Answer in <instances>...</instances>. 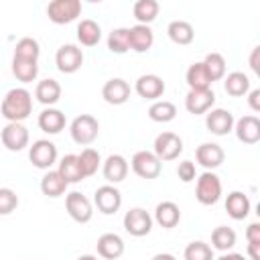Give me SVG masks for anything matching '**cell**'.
I'll use <instances>...</instances> for the list:
<instances>
[{
    "mask_svg": "<svg viewBox=\"0 0 260 260\" xmlns=\"http://www.w3.org/2000/svg\"><path fill=\"white\" fill-rule=\"evenodd\" d=\"M167 35H169V39L175 45H181V47L191 45L193 39H195V30H193L191 22H187V20H173V22H169Z\"/></svg>",
    "mask_w": 260,
    "mask_h": 260,
    "instance_id": "obj_26",
    "label": "cell"
},
{
    "mask_svg": "<svg viewBox=\"0 0 260 260\" xmlns=\"http://www.w3.org/2000/svg\"><path fill=\"white\" fill-rule=\"evenodd\" d=\"M177 177H179L183 183H191V181L197 177L195 162H193V160H181L179 167H177Z\"/></svg>",
    "mask_w": 260,
    "mask_h": 260,
    "instance_id": "obj_42",
    "label": "cell"
},
{
    "mask_svg": "<svg viewBox=\"0 0 260 260\" xmlns=\"http://www.w3.org/2000/svg\"><path fill=\"white\" fill-rule=\"evenodd\" d=\"M217 260H248L244 254H238V252H223Z\"/></svg>",
    "mask_w": 260,
    "mask_h": 260,
    "instance_id": "obj_47",
    "label": "cell"
},
{
    "mask_svg": "<svg viewBox=\"0 0 260 260\" xmlns=\"http://www.w3.org/2000/svg\"><path fill=\"white\" fill-rule=\"evenodd\" d=\"M248 106L254 112H260V89H250L248 91Z\"/></svg>",
    "mask_w": 260,
    "mask_h": 260,
    "instance_id": "obj_44",
    "label": "cell"
},
{
    "mask_svg": "<svg viewBox=\"0 0 260 260\" xmlns=\"http://www.w3.org/2000/svg\"><path fill=\"white\" fill-rule=\"evenodd\" d=\"M152 221H156L160 228L165 230H171L175 228L179 221H181V209L175 201H160L156 207H154V217Z\"/></svg>",
    "mask_w": 260,
    "mask_h": 260,
    "instance_id": "obj_20",
    "label": "cell"
},
{
    "mask_svg": "<svg viewBox=\"0 0 260 260\" xmlns=\"http://www.w3.org/2000/svg\"><path fill=\"white\" fill-rule=\"evenodd\" d=\"M57 173L65 179L67 185H71V183H79V181L85 179L83 173H81V169H79L77 154H65V156L59 160V169H57Z\"/></svg>",
    "mask_w": 260,
    "mask_h": 260,
    "instance_id": "obj_29",
    "label": "cell"
},
{
    "mask_svg": "<svg viewBox=\"0 0 260 260\" xmlns=\"http://www.w3.org/2000/svg\"><path fill=\"white\" fill-rule=\"evenodd\" d=\"M165 81H162V77H158V75H154V73H144V75H140L138 79H136V83H134V89H136V93L140 95V98H144V100H150V102H156L162 93H165Z\"/></svg>",
    "mask_w": 260,
    "mask_h": 260,
    "instance_id": "obj_16",
    "label": "cell"
},
{
    "mask_svg": "<svg viewBox=\"0 0 260 260\" xmlns=\"http://www.w3.org/2000/svg\"><path fill=\"white\" fill-rule=\"evenodd\" d=\"M81 14L79 0H53L47 4V16L55 24H69Z\"/></svg>",
    "mask_w": 260,
    "mask_h": 260,
    "instance_id": "obj_4",
    "label": "cell"
},
{
    "mask_svg": "<svg viewBox=\"0 0 260 260\" xmlns=\"http://www.w3.org/2000/svg\"><path fill=\"white\" fill-rule=\"evenodd\" d=\"M35 98L43 104V106H49L53 108L59 100H61V85L57 79L53 77H47V79H41L35 87Z\"/></svg>",
    "mask_w": 260,
    "mask_h": 260,
    "instance_id": "obj_22",
    "label": "cell"
},
{
    "mask_svg": "<svg viewBox=\"0 0 260 260\" xmlns=\"http://www.w3.org/2000/svg\"><path fill=\"white\" fill-rule=\"evenodd\" d=\"M108 49L116 55L130 51V30L126 26H118L108 35Z\"/></svg>",
    "mask_w": 260,
    "mask_h": 260,
    "instance_id": "obj_39",
    "label": "cell"
},
{
    "mask_svg": "<svg viewBox=\"0 0 260 260\" xmlns=\"http://www.w3.org/2000/svg\"><path fill=\"white\" fill-rule=\"evenodd\" d=\"M236 246V232L228 225H217L211 232V248L219 252H230Z\"/></svg>",
    "mask_w": 260,
    "mask_h": 260,
    "instance_id": "obj_35",
    "label": "cell"
},
{
    "mask_svg": "<svg viewBox=\"0 0 260 260\" xmlns=\"http://www.w3.org/2000/svg\"><path fill=\"white\" fill-rule=\"evenodd\" d=\"M65 209L69 213V217L77 223H87L93 217V205L91 201L79 193V191H71L65 195Z\"/></svg>",
    "mask_w": 260,
    "mask_h": 260,
    "instance_id": "obj_8",
    "label": "cell"
},
{
    "mask_svg": "<svg viewBox=\"0 0 260 260\" xmlns=\"http://www.w3.org/2000/svg\"><path fill=\"white\" fill-rule=\"evenodd\" d=\"M130 167L134 171V175H138L140 179H156L162 171V162L154 156L152 150H138L134 152Z\"/></svg>",
    "mask_w": 260,
    "mask_h": 260,
    "instance_id": "obj_7",
    "label": "cell"
},
{
    "mask_svg": "<svg viewBox=\"0 0 260 260\" xmlns=\"http://www.w3.org/2000/svg\"><path fill=\"white\" fill-rule=\"evenodd\" d=\"M201 63H203V67H205L207 77H209L211 83L225 77V59H223L221 53H207Z\"/></svg>",
    "mask_w": 260,
    "mask_h": 260,
    "instance_id": "obj_36",
    "label": "cell"
},
{
    "mask_svg": "<svg viewBox=\"0 0 260 260\" xmlns=\"http://www.w3.org/2000/svg\"><path fill=\"white\" fill-rule=\"evenodd\" d=\"M223 158H225V152L219 144L215 142H203L195 148V160L205 169V171H213L217 167L223 165Z\"/></svg>",
    "mask_w": 260,
    "mask_h": 260,
    "instance_id": "obj_14",
    "label": "cell"
},
{
    "mask_svg": "<svg viewBox=\"0 0 260 260\" xmlns=\"http://www.w3.org/2000/svg\"><path fill=\"white\" fill-rule=\"evenodd\" d=\"M28 158H30L32 167H37L41 171H51V167L57 162V146L47 138L35 140L28 148Z\"/></svg>",
    "mask_w": 260,
    "mask_h": 260,
    "instance_id": "obj_6",
    "label": "cell"
},
{
    "mask_svg": "<svg viewBox=\"0 0 260 260\" xmlns=\"http://www.w3.org/2000/svg\"><path fill=\"white\" fill-rule=\"evenodd\" d=\"M185 260H215L213 258V248L201 240H195L191 244H187L185 252H183Z\"/></svg>",
    "mask_w": 260,
    "mask_h": 260,
    "instance_id": "obj_40",
    "label": "cell"
},
{
    "mask_svg": "<svg viewBox=\"0 0 260 260\" xmlns=\"http://www.w3.org/2000/svg\"><path fill=\"white\" fill-rule=\"evenodd\" d=\"M215 104V93L213 89H189L185 95V108L189 114H207Z\"/></svg>",
    "mask_w": 260,
    "mask_h": 260,
    "instance_id": "obj_15",
    "label": "cell"
},
{
    "mask_svg": "<svg viewBox=\"0 0 260 260\" xmlns=\"http://www.w3.org/2000/svg\"><path fill=\"white\" fill-rule=\"evenodd\" d=\"M234 114L225 108H211L207 114H205V126L211 134L215 136H225L234 130Z\"/></svg>",
    "mask_w": 260,
    "mask_h": 260,
    "instance_id": "obj_13",
    "label": "cell"
},
{
    "mask_svg": "<svg viewBox=\"0 0 260 260\" xmlns=\"http://www.w3.org/2000/svg\"><path fill=\"white\" fill-rule=\"evenodd\" d=\"M55 65L61 73H75L83 65V51L77 45H61L55 53Z\"/></svg>",
    "mask_w": 260,
    "mask_h": 260,
    "instance_id": "obj_11",
    "label": "cell"
},
{
    "mask_svg": "<svg viewBox=\"0 0 260 260\" xmlns=\"http://www.w3.org/2000/svg\"><path fill=\"white\" fill-rule=\"evenodd\" d=\"M150 260H177L173 254H167V252H160V254H154Z\"/></svg>",
    "mask_w": 260,
    "mask_h": 260,
    "instance_id": "obj_48",
    "label": "cell"
},
{
    "mask_svg": "<svg viewBox=\"0 0 260 260\" xmlns=\"http://www.w3.org/2000/svg\"><path fill=\"white\" fill-rule=\"evenodd\" d=\"M250 207H252V203H250L248 195L242 193V191H232V193L225 197V211H228V215H230L232 219H236V221L248 217Z\"/></svg>",
    "mask_w": 260,
    "mask_h": 260,
    "instance_id": "obj_23",
    "label": "cell"
},
{
    "mask_svg": "<svg viewBox=\"0 0 260 260\" xmlns=\"http://www.w3.org/2000/svg\"><path fill=\"white\" fill-rule=\"evenodd\" d=\"M41 191H43V195L55 199V197L65 195L67 183H65V179H63L57 171H47V173L43 175V179H41Z\"/></svg>",
    "mask_w": 260,
    "mask_h": 260,
    "instance_id": "obj_30",
    "label": "cell"
},
{
    "mask_svg": "<svg viewBox=\"0 0 260 260\" xmlns=\"http://www.w3.org/2000/svg\"><path fill=\"white\" fill-rule=\"evenodd\" d=\"M0 138H2V144L10 150V152H18L22 148L28 146V130L22 122H8L2 132H0Z\"/></svg>",
    "mask_w": 260,
    "mask_h": 260,
    "instance_id": "obj_12",
    "label": "cell"
},
{
    "mask_svg": "<svg viewBox=\"0 0 260 260\" xmlns=\"http://www.w3.org/2000/svg\"><path fill=\"white\" fill-rule=\"evenodd\" d=\"M122 223H124V230L130 236L142 238V236H148L150 230H152V215L142 207H132V209L126 211Z\"/></svg>",
    "mask_w": 260,
    "mask_h": 260,
    "instance_id": "obj_9",
    "label": "cell"
},
{
    "mask_svg": "<svg viewBox=\"0 0 260 260\" xmlns=\"http://www.w3.org/2000/svg\"><path fill=\"white\" fill-rule=\"evenodd\" d=\"M39 128L47 134H59L65 128V114L57 108H45L37 120Z\"/></svg>",
    "mask_w": 260,
    "mask_h": 260,
    "instance_id": "obj_25",
    "label": "cell"
},
{
    "mask_svg": "<svg viewBox=\"0 0 260 260\" xmlns=\"http://www.w3.org/2000/svg\"><path fill=\"white\" fill-rule=\"evenodd\" d=\"M223 89L232 98H242V95H246L250 91V79L242 71H232L223 79Z\"/></svg>",
    "mask_w": 260,
    "mask_h": 260,
    "instance_id": "obj_28",
    "label": "cell"
},
{
    "mask_svg": "<svg viewBox=\"0 0 260 260\" xmlns=\"http://www.w3.org/2000/svg\"><path fill=\"white\" fill-rule=\"evenodd\" d=\"M102 98L104 102L112 104V106H122L128 102L130 98V85L128 81H124L122 77H112L104 83L102 87Z\"/></svg>",
    "mask_w": 260,
    "mask_h": 260,
    "instance_id": "obj_17",
    "label": "cell"
},
{
    "mask_svg": "<svg viewBox=\"0 0 260 260\" xmlns=\"http://www.w3.org/2000/svg\"><path fill=\"white\" fill-rule=\"evenodd\" d=\"M77 160H79V169L83 173V177H91L98 173L100 165H102V156L95 148H83L79 154H77Z\"/></svg>",
    "mask_w": 260,
    "mask_h": 260,
    "instance_id": "obj_38",
    "label": "cell"
},
{
    "mask_svg": "<svg viewBox=\"0 0 260 260\" xmlns=\"http://www.w3.org/2000/svg\"><path fill=\"white\" fill-rule=\"evenodd\" d=\"M185 81H187L189 89H211V81H209L207 71L201 61H195L189 65V69L185 73Z\"/></svg>",
    "mask_w": 260,
    "mask_h": 260,
    "instance_id": "obj_31",
    "label": "cell"
},
{
    "mask_svg": "<svg viewBox=\"0 0 260 260\" xmlns=\"http://www.w3.org/2000/svg\"><path fill=\"white\" fill-rule=\"evenodd\" d=\"M130 30V49L136 53H146L154 43V32L148 24H134Z\"/></svg>",
    "mask_w": 260,
    "mask_h": 260,
    "instance_id": "obj_24",
    "label": "cell"
},
{
    "mask_svg": "<svg viewBox=\"0 0 260 260\" xmlns=\"http://www.w3.org/2000/svg\"><path fill=\"white\" fill-rule=\"evenodd\" d=\"M158 10H160V4L156 0H138L132 6V14L138 20V24H148V26L158 16Z\"/></svg>",
    "mask_w": 260,
    "mask_h": 260,
    "instance_id": "obj_32",
    "label": "cell"
},
{
    "mask_svg": "<svg viewBox=\"0 0 260 260\" xmlns=\"http://www.w3.org/2000/svg\"><path fill=\"white\" fill-rule=\"evenodd\" d=\"M246 240L248 242H260V223L254 221L246 228Z\"/></svg>",
    "mask_w": 260,
    "mask_h": 260,
    "instance_id": "obj_43",
    "label": "cell"
},
{
    "mask_svg": "<svg viewBox=\"0 0 260 260\" xmlns=\"http://www.w3.org/2000/svg\"><path fill=\"white\" fill-rule=\"evenodd\" d=\"M175 116H177V106L173 102H169V100H156L148 108V118L152 122L165 124V122L175 120Z\"/></svg>",
    "mask_w": 260,
    "mask_h": 260,
    "instance_id": "obj_33",
    "label": "cell"
},
{
    "mask_svg": "<svg viewBox=\"0 0 260 260\" xmlns=\"http://www.w3.org/2000/svg\"><path fill=\"white\" fill-rule=\"evenodd\" d=\"M77 260H98V256H93V254H83V256H79Z\"/></svg>",
    "mask_w": 260,
    "mask_h": 260,
    "instance_id": "obj_49",
    "label": "cell"
},
{
    "mask_svg": "<svg viewBox=\"0 0 260 260\" xmlns=\"http://www.w3.org/2000/svg\"><path fill=\"white\" fill-rule=\"evenodd\" d=\"M41 55V45L37 39L32 37H22L16 45H14V55L12 59H24V61H39Z\"/></svg>",
    "mask_w": 260,
    "mask_h": 260,
    "instance_id": "obj_34",
    "label": "cell"
},
{
    "mask_svg": "<svg viewBox=\"0 0 260 260\" xmlns=\"http://www.w3.org/2000/svg\"><path fill=\"white\" fill-rule=\"evenodd\" d=\"M195 197L201 205H215L221 197V181L213 171H205L197 177Z\"/></svg>",
    "mask_w": 260,
    "mask_h": 260,
    "instance_id": "obj_3",
    "label": "cell"
},
{
    "mask_svg": "<svg viewBox=\"0 0 260 260\" xmlns=\"http://www.w3.org/2000/svg\"><path fill=\"white\" fill-rule=\"evenodd\" d=\"M32 112V95L24 87H12L6 91L0 104V114L8 122H22Z\"/></svg>",
    "mask_w": 260,
    "mask_h": 260,
    "instance_id": "obj_1",
    "label": "cell"
},
{
    "mask_svg": "<svg viewBox=\"0 0 260 260\" xmlns=\"http://www.w3.org/2000/svg\"><path fill=\"white\" fill-rule=\"evenodd\" d=\"M93 205L104 215H112L122 207V193L116 185H102L93 193Z\"/></svg>",
    "mask_w": 260,
    "mask_h": 260,
    "instance_id": "obj_10",
    "label": "cell"
},
{
    "mask_svg": "<svg viewBox=\"0 0 260 260\" xmlns=\"http://www.w3.org/2000/svg\"><path fill=\"white\" fill-rule=\"evenodd\" d=\"M12 75L22 81L30 83L39 75V61H24V59H12Z\"/></svg>",
    "mask_w": 260,
    "mask_h": 260,
    "instance_id": "obj_37",
    "label": "cell"
},
{
    "mask_svg": "<svg viewBox=\"0 0 260 260\" xmlns=\"http://www.w3.org/2000/svg\"><path fill=\"white\" fill-rule=\"evenodd\" d=\"M152 152L154 156L162 162V160H175L179 158V154L183 152V140L179 134L175 132H160L156 138H154V144H152Z\"/></svg>",
    "mask_w": 260,
    "mask_h": 260,
    "instance_id": "obj_5",
    "label": "cell"
},
{
    "mask_svg": "<svg viewBox=\"0 0 260 260\" xmlns=\"http://www.w3.org/2000/svg\"><path fill=\"white\" fill-rule=\"evenodd\" d=\"M98 256L106 258V260H116L124 254V240L118 234H102L98 238Z\"/></svg>",
    "mask_w": 260,
    "mask_h": 260,
    "instance_id": "obj_21",
    "label": "cell"
},
{
    "mask_svg": "<svg viewBox=\"0 0 260 260\" xmlns=\"http://www.w3.org/2000/svg\"><path fill=\"white\" fill-rule=\"evenodd\" d=\"M236 138L244 144H256L260 140V120L256 116H242L234 124Z\"/></svg>",
    "mask_w": 260,
    "mask_h": 260,
    "instance_id": "obj_19",
    "label": "cell"
},
{
    "mask_svg": "<svg viewBox=\"0 0 260 260\" xmlns=\"http://www.w3.org/2000/svg\"><path fill=\"white\" fill-rule=\"evenodd\" d=\"M248 258L260 260V242H248Z\"/></svg>",
    "mask_w": 260,
    "mask_h": 260,
    "instance_id": "obj_45",
    "label": "cell"
},
{
    "mask_svg": "<svg viewBox=\"0 0 260 260\" xmlns=\"http://www.w3.org/2000/svg\"><path fill=\"white\" fill-rule=\"evenodd\" d=\"M128 169H130V165L122 154H110L102 162V173H104V179L108 181V185H116V183L124 181L128 175Z\"/></svg>",
    "mask_w": 260,
    "mask_h": 260,
    "instance_id": "obj_18",
    "label": "cell"
},
{
    "mask_svg": "<svg viewBox=\"0 0 260 260\" xmlns=\"http://www.w3.org/2000/svg\"><path fill=\"white\" fill-rule=\"evenodd\" d=\"M16 207H18V195L8 187H0V215H8Z\"/></svg>",
    "mask_w": 260,
    "mask_h": 260,
    "instance_id": "obj_41",
    "label": "cell"
},
{
    "mask_svg": "<svg viewBox=\"0 0 260 260\" xmlns=\"http://www.w3.org/2000/svg\"><path fill=\"white\" fill-rule=\"evenodd\" d=\"M102 39V26L91 20V18H83L79 24H77V41L83 45V47H95Z\"/></svg>",
    "mask_w": 260,
    "mask_h": 260,
    "instance_id": "obj_27",
    "label": "cell"
},
{
    "mask_svg": "<svg viewBox=\"0 0 260 260\" xmlns=\"http://www.w3.org/2000/svg\"><path fill=\"white\" fill-rule=\"evenodd\" d=\"M69 134H71V138H73L75 144L87 146V144H91L98 138V134H100V122L91 114H79L77 118H73V122L69 126Z\"/></svg>",
    "mask_w": 260,
    "mask_h": 260,
    "instance_id": "obj_2",
    "label": "cell"
},
{
    "mask_svg": "<svg viewBox=\"0 0 260 260\" xmlns=\"http://www.w3.org/2000/svg\"><path fill=\"white\" fill-rule=\"evenodd\" d=\"M258 55H260V47H254L252 53H250V67L254 73H260V67H258Z\"/></svg>",
    "mask_w": 260,
    "mask_h": 260,
    "instance_id": "obj_46",
    "label": "cell"
}]
</instances>
